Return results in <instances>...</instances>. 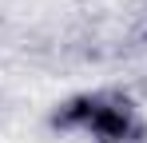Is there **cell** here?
I'll return each mask as SVG.
<instances>
[{"label":"cell","instance_id":"1","mask_svg":"<svg viewBox=\"0 0 147 143\" xmlns=\"http://www.w3.org/2000/svg\"><path fill=\"white\" fill-rule=\"evenodd\" d=\"M84 135H92L96 143H147V123L131 99H123L115 92H99Z\"/></svg>","mask_w":147,"mask_h":143},{"label":"cell","instance_id":"2","mask_svg":"<svg viewBox=\"0 0 147 143\" xmlns=\"http://www.w3.org/2000/svg\"><path fill=\"white\" fill-rule=\"evenodd\" d=\"M96 99H99V92H84V95L64 99V103L48 115V127L52 131H88V119L96 111Z\"/></svg>","mask_w":147,"mask_h":143}]
</instances>
